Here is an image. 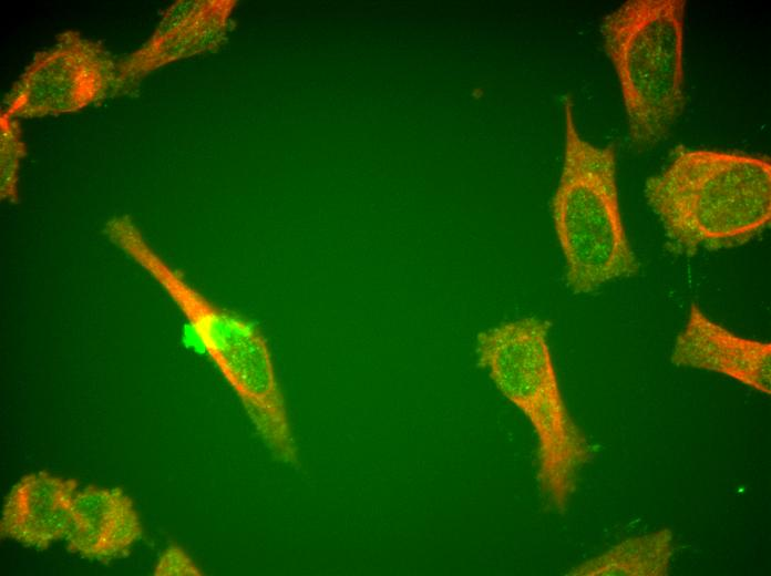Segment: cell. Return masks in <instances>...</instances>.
<instances>
[{
    "mask_svg": "<svg viewBox=\"0 0 771 576\" xmlns=\"http://www.w3.org/2000/svg\"><path fill=\"white\" fill-rule=\"evenodd\" d=\"M644 195L678 254L740 246L770 225V157L679 145Z\"/></svg>",
    "mask_w": 771,
    "mask_h": 576,
    "instance_id": "6da1fadb",
    "label": "cell"
},
{
    "mask_svg": "<svg viewBox=\"0 0 771 576\" xmlns=\"http://www.w3.org/2000/svg\"><path fill=\"white\" fill-rule=\"evenodd\" d=\"M105 234L181 310L275 457L295 463L297 450L263 335L253 323L215 305L191 285L150 246L128 216L110 220Z\"/></svg>",
    "mask_w": 771,
    "mask_h": 576,
    "instance_id": "7a4b0ae2",
    "label": "cell"
},
{
    "mask_svg": "<svg viewBox=\"0 0 771 576\" xmlns=\"http://www.w3.org/2000/svg\"><path fill=\"white\" fill-rule=\"evenodd\" d=\"M551 327L536 317L501 322L477 333L475 349L477 364L531 422L539 491L549 508L564 513L592 448L563 399L547 342Z\"/></svg>",
    "mask_w": 771,
    "mask_h": 576,
    "instance_id": "3957f363",
    "label": "cell"
},
{
    "mask_svg": "<svg viewBox=\"0 0 771 576\" xmlns=\"http://www.w3.org/2000/svg\"><path fill=\"white\" fill-rule=\"evenodd\" d=\"M564 113V162L552 213L567 287L588 294L637 275L640 264L619 209L615 146L594 145L579 134L569 97Z\"/></svg>",
    "mask_w": 771,
    "mask_h": 576,
    "instance_id": "277c9868",
    "label": "cell"
},
{
    "mask_svg": "<svg viewBox=\"0 0 771 576\" xmlns=\"http://www.w3.org/2000/svg\"><path fill=\"white\" fill-rule=\"evenodd\" d=\"M685 0H629L600 24L638 150L664 140L685 110Z\"/></svg>",
    "mask_w": 771,
    "mask_h": 576,
    "instance_id": "5b68a950",
    "label": "cell"
},
{
    "mask_svg": "<svg viewBox=\"0 0 771 576\" xmlns=\"http://www.w3.org/2000/svg\"><path fill=\"white\" fill-rule=\"evenodd\" d=\"M117 63L100 44L64 31L33 56L4 97L2 112L28 119L79 111L115 93Z\"/></svg>",
    "mask_w": 771,
    "mask_h": 576,
    "instance_id": "8992f818",
    "label": "cell"
},
{
    "mask_svg": "<svg viewBox=\"0 0 771 576\" xmlns=\"http://www.w3.org/2000/svg\"><path fill=\"white\" fill-rule=\"evenodd\" d=\"M233 1H177L152 37L117 63L115 93H125L145 75L172 61L218 44Z\"/></svg>",
    "mask_w": 771,
    "mask_h": 576,
    "instance_id": "52a82bcc",
    "label": "cell"
},
{
    "mask_svg": "<svg viewBox=\"0 0 771 576\" xmlns=\"http://www.w3.org/2000/svg\"><path fill=\"white\" fill-rule=\"evenodd\" d=\"M670 360L678 367L718 372L771 393V343L736 335L695 304L676 338Z\"/></svg>",
    "mask_w": 771,
    "mask_h": 576,
    "instance_id": "ba28073f",
    "label": "cell"
},
{
    "mask_svg": "<svg viewBox=\"0 0 771 576\" xmlns=\"http://www.w3.org/2000/svg\"><path fill=\"white\" fill-rule=\"evenodd\" d=\"M78 483L48 472L24 475L6 498L0 533L24 546L45 549L65 539L73 520Z\"/></svg>",
    "mask_w": 771,
    "mask_h": 576,
    "instance_id": "9c48e42d",
    "label": "cell"
},
{
    "mask_svg": "<svg viewBox=\"0 0 771 576\" xmlns=\"http://www.w3.org/2000/svg\"><path fill=\"white\" fill-rule=\"evenodd\" d=\"M141 536L136 508L123 490L89 485L76 492L69 552L106 563L126 556Z\"/></svg>",
    "mask_w": 771,
    "mask_h": 576,
    "instance_id": "30bf717a",
    "label": "cell"
},
{
    "mask_svg": "<svg viewBox=\"0 0 771 576\" xmlns=\"http://www.w3.org/2000/svg\"><path fill=\"white\" fill-rule=\"evenodd\" d=\"M669 528L627 538L607 552L584 562L573 576H666L672 557Z\"/></svg>",
    "mask_w": 771,
    "mask_h": 576,
    "instance_id": "8fae6325",
    "label": "cell"
},
{
    "mask_svg": "<svg viewBox=\"0 0 771 576\" xmlns=\"http://www.w3.org/2000/svg\"><path fill=\"white\" fill-rule=\"evenodd\" d=\"M19 123L4 112L0 114V197L10 203H18V181L20 160L25 155L21 141Z\"/></svg>",
    "mask_w": 771,
    "mask_h": 576,
    "instance_id": "7c38bea8",
    "label": "cell"
},
{
    "mask_svg": "<svg viewBox=\"0 0 771 576\" xmlns=\"http://www.w3.org/2000/svg\"><path fill=\"white\" fill-rule=\"evenodd\" d=\"M155 576H199L202 572L191 557L177 545H171L162 554L154 569Z\"/></svg>",
    "mask_w": 771,
    "mask_h": 576,
    "instance_id": "4fadbf2b",
    "label": "cell"
}]
</instances>
